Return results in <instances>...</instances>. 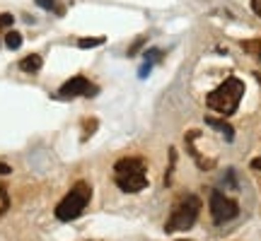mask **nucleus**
Listing matches in <instances>:
<instances>
[{
  "label": "nucleus",
  "mask_w": 261,
  "mask_h": 241,
  "mask_svg": "<svg viewBox=\"0 0 261 241\" xmlns=\"http://www.w3.org/2000/svg\"><path fill=\"white\" fill-rule=\"evenodd\" d=\"M242 97H244V82L240 77H227L220 87H215L213 92L208 94L205 104H208V109L218 111L225 118V116H232L237 111Z\"/></svg>",
  "instance_id": "f257e3e1"
},
{
  "label": "nucleus",
  "mask_w": 261,
  "mask_h": 241,
  "mask_svg": "<svg viewBox=\"0 0 261 241\" xmlns=\"http://www.w3.org/2000/svg\"><path fill=\"white\" fill-rule=\"evenodd\" d=\"M145 162L138 157H123L114 164V181L126 193H138L148 186Z\"/></svg>",
  "instance_id": "f03ea898"
},
{
  "label": "nucleus",
  "mask_w": 261,
  "mask_h": 241,
  "mask_svg": "<svg viewBox=\"0 0 261 241\" xmlns=\"http://www.w3.org/2000/svg\"><path fill=\"white\" fill-rule=\"evenodd\" d=\"M90 198H92V188L85 184V181H77V184L68 191V195L56 205V217L61 220V222L77 220V217L83 215V210L87 207Z\"/></svg>",
  "instance_id": "7ed1b4c3"
},
{
  "label": "nucleus",
  "mask_w": 261,
  "mask_h": 241,
  "mask_svg": "<svg viewBox=\"0 0 261 241\" xmlns=\"http://www.w3.org/2000/svg\"><path fill=\"white\" fill-rule=\"evenodd\" d=\"M198 213H201V200L196 195H184V198H179L177 203H174L172 213H169V220L165 222V229L169 234L189 229L198 220Z\"/></svg>",
  "instance_id": "20e7f679"
},
{
  "label": "nucleus",
  "mask_w": 261,
  "mask_h": 241,
  "mask_svg": "<svg viewBox=\"0 0 261 241\" xmlns=\"http://www.w3.org/2000/svg\"><path fill=\"white\" fill-rule=\"evenodd\" d=\"M240 215V205L234 203L232 198H227L220 191H213L211 193V217H213L215 224H225L234 220Z\"/></svg>",
  "instance_id": "39448f33"
},
{
  "label": "nucleus",
  "mask_w": 261,
  "mask_h": 241,
  "mask_svg": "<svg viewBox=\"0 0 261 241\" xmlns=\"http://www.w3.org/2000/svg\"><path fill=\"white\" fill-rule=\"evenodd\" d=\"M97 94V87H94L85 75H75L68 82L58 89V97L61 99H73V97H94Z\"/></svg>",
  "instance_id": "423d86ee"
},
{
  "label": "nucleus",
  "mask_w": 261,
  "mask_h": 241,
  "mask_svg": "<svg viewBox=\"0 0 261 241\" xmlns=\"http://www.w3.org/2000/svg\"><path fill=\"white\" fill-rule=\"evenodd\" d=\"M41 65H44V58L39 56V53H32V56L22 58L19 61V68L24 70V73H39L41 70Z\"/></svg>",
  "instance_id": "0eeeda50"
},
{
  "label": "nucleus",
  "mask_w": 261,
  "mask_h": 241,
  "mask_svg": "<svg viewBox=\"0 0 261 241\" xmlns=\"http://www.w3.org/2000/svg\"><path fill=\"white\" fill-rule=\"evenodd\" d=\"M205 123L211 126V128H215L220 135H225V140H232L234 138V128L230 126V123H225V120H218V118H205Z\"/></svg>",
  "instance_id": "6e6552de"
},
{
  "label": "nucleus",
  "mask_w": 261,
  "mask_h": 241,
  "mask_svg": "<svg viewBox=\"0 0 261 241\" xmlns=\"http://www.w3.org/2000/svg\"><path fill=\"white\" fill-rule=\"evenodd\" d=\"M5 46H8L10 51H17V48L22 46V34H19V32H8V34H5Z\"/></svg>",
  "instance_id": "1a4fd4ad"
},
{
  "label": "nucleus",
  "mask_w": 261,
  "mask_h": 241,
  "mask_svg": "<svg viewBox=\"0 0 261 241\" xmlns=\"http://www.w3.org/2000/svg\"><path fill=\"white\" fill-rule=\"evenodd\" d=\"M104 44V37H94V39H80L77 46L80 48H94V46H102Z\"/></svg>",
  "instance_id": "9d476101"
},
{
  "label": "nucleus",
  "mask_w": 261,
  "mask_h": 241,
  "mask_svg": "<svg viewBox=\"0 0 261 241\" xmlns=\"http://www.w3.org/2000/svg\"><path fill=\"white\" fill-rule=\"evenodd\" d=\"M37 5L39 8H44V10H54L56 15H63V8H58L56 0H37Z\"/></svg>",
  "instance_id": "9b49d317"
},
{
  "label": "nucleus",
  "mask_w": 261,
  "mask_h": 241,
  "mask_svg": "<svg viewBox=\"0 0 261 241\" xmlns=\"http://www.w3.org/2000/svg\"><path fill=\"white\" fill-rule=\"evenodd\" d=\"M8 207H10V195H8V191L0 186V217L8 213Z\"/></svg>",
  "instance_id": "f8f14e48"
},
{
  "label": "nucleus",
  "mask_w": 261,
  "mask_h": 241,
  "mask_svg": "<svg viewBox=\"0 0 261 241\" xmlns=\"http://www.w3.org/2000/svg\"><path fill=\"white\" fill-rule=\"evenodd\" d=\"M143 44H145V37H140V39H136V44H133V46L128 48V56H136V51H138L140 46H143Z\"/></svg>",
  "instance_id": "ddd939ff"
},
{
  "label": "nucleus",
  "mask_w": 261,
  "mask_h": 241,
  "mask_svg": "<svg viewBox=\"0 0 261 241\" xmlns=\"http://www.w3.org/2000/svg\"><path fill=\"white\" fill-rule=\"evenodd\" d=\"M94 128H97V120H87V123H85V140L92 135V130H94Z\"/></svg>",
  "instance_id": "4468645a"
},
{
  "label": "nucleus",
  "mask_w": 261,
  "mask_h": 241,
  "mask_svg": "<svg viewBox=\"0 0 261 241\" xmlns=\"http://www.w3.org/2000/svg\"><path fill=\"white\" fill-rule=\"evenodd\" d=\"M12 22H15V17H12V15H8V12H5V15H0V27H10Z\"/></svg>",
  "instance_id": "2eb2a0df"
},
{
  "label": "nucleus",
  "mask_w": 261,
  "mask_h": 241,
  "mask_svg": "<svg viewBox=\"0 0 261 241\" xmlns=\"http://www.w3.org/2000/svg\"><path fill=\"white\" fill-rule=\"evenodd\" d=\"M252 10L261 17V0H252Z\"/></svg>",
  "instance_id": "dca6fc26"
},
{
  "label": "nucleus",
  "mask_w": 261,
  "mask_h": 241,
  "mask_svg": "<svg viewBox=\"0 0 261 241\" xmlns=\"http://www.w3.org/2000/svg\"><path fill=\"white\" fill-rule=\"evenodd\" d=\"M10 171H12V169H10L8 164H3V162H0V176H8Z\"/></svg>",
  "instance_id": "f3484780"
},
{
  "label": "nucleus",
  "mask_w": 261,
  "mask_h": 241,
  "mask_svg": "<svg viewBox=\"0 0 261 241\" xmlns=\"http://www.w3.org/2000/svg\"><path fill=\"white\" fill-rule=\"evenodd\" d=\"M252 169H259V171H261V155L256 159H252Z\"/></svg>",
  "instance_id": "a211bd4d"
},
{
  "label": "nucleus",
  "mask_w": 261,
  "mask_h": 241,
  "mask_svg": "<svg viewBox=\"0 0 261 241\" xmlns=\"http://www.w3.org/2000/svg\"><path fill=\"white\" fill-rule=\"evenodd\" d=\"M179 241H189V239H179Z\"/></svg>",
  "instance_id": "6ab92c4d"
},
{
  "label": "nucleus",
  "mask_w": 261,
  "mask_h": 241,
  "mask_svg": "<svg viewBox=\"0 0 261 241\" xmlns=\"http://www.w3.org/2000/svg\"><path fill=\"white\" fill-rule=\"evenodd\" d=\"M259 58H261V51H259Z\"/></svg>",
  "instance_id": "aec40b11"
}]
</instances>
